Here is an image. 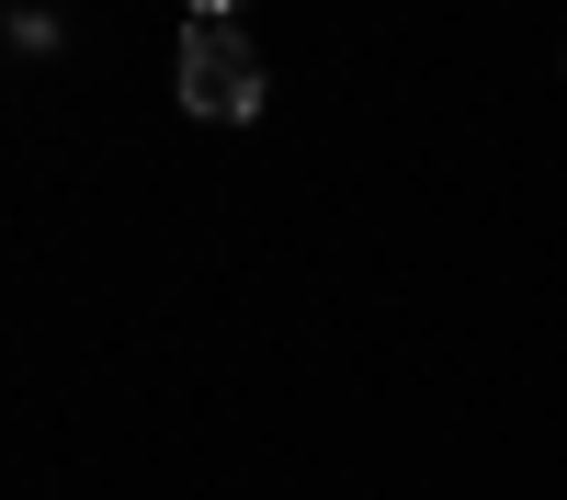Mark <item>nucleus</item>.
Returning a JSON list of instances; mask_svg holds the SVG:
<instances>
[{
  "label": "nucleus",
  "instance_id": "nucleus-1",
  "mask_svg": "<svg viewBox=\"0 0 567 500\" xmlns=\"http://www.w3.org/2000/svg\"><path fill=\"white\" fill-rule=\"evenodd\" d=\"M171 80H182V114H205V125H250L261 114V45L239 23H194Z\"/></svg>",
  "mask_w": 567,
  "mask_h": 500
},
{
  "label": "nucleus",
  "instance_id": "nucleus-2",
  "mask_svg": "<svg viewBox=\"0 0 567 500\" xmlns=\"http://www.w3.org/2000/svg\"><path fill=\"white\" fill-rule=\"evenodd\" d=\"M194 23H239V0H194Z\"/></svg>",
  "mask_w": 567,
  "mask_h": 500
}]
</instances>
